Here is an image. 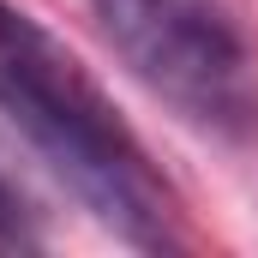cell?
Segmentation results:
<instances>
[{
	"label": "cell",
	"instance_id": "cell-2",
	"mask_svg": "<svg viewBox=\"0 0 258 258\" xmlns=\"http://www.w3.org/2000/svg\"><path fill=\"white\" fill-rule=\"evenodd\" d=\"M102 36L180 120L216 138H246L258 126V72L240 36L204 0H90Z\"/></svg>",
	"mask_w": 258,
	"mask_h": 258
},
{
	"label": "cell",
	"instance_id": "cell-3",
	"mask_svg": "<svg viewBox=\"0 0 258 258\" xmlns=\"http://www.w3.org/2000/svg\"><path fill=\"white\" fill-rule=\"evenodd\" d=\"M30 246H42L36 222H30V204H24L18 186L0 174V252H30Z\"/></svg>",
	"mask_w": 258,
	"mask_h": 258
},
{
	"label": "cell",
	"instance_id": "cell-1",
	"mask_svg": "<svg viewBox=\"0 0 258 258\" xmlns=\"http://www.w3.org/2000/svg\"><path fill=\"white\" fill-rule=\"evenodd\" d=\"M0 114L30 138V150L60 174L84 210L144 252L180 246L174 198L150 168L120 108L78 66V54L54 42L30 12L0 0Z\"/></svg>",
	"mask_w": 258,
	"mask_h": 258
}]
</instances>
